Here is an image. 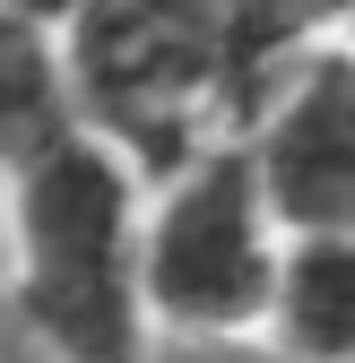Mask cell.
Listing matches in <instances>:
<instances>
[{
    "instance_id": "6da1fadb",
    "label": "cell",
    "mask_w": 355,
    "mask_h": 363,
    "mask_svg": "<svg viewBox=\"0 0 355 363\" xmlns=\"http://www.w3.org/2000/svg\"><path fill=\"white\" fill-rule=\"evenodd\" d=\"M18 311L53 363H148L130 173L104 139L70 130L18 173Z\"/></svg>"
},
{
    "instance_id": "7a4b0ae2",
    "label": "cell",
    "mask_w": 355,
    "mask_h": 363,
    "mask_svg": "<svg viewBox=\"0 0 355 363\" xmlns=\"http://www.w3.org/2000/svg\"><path fill=\"white\" fill-rule=\"evenodd\" d=\"M278 216L243 147L182 164L156 225L139 234V303L182 337H243L278 294Z\"/></svg>"
},
{
    "instance_id": "3957f363",
    "label": "cell",
    "mask_w": 355,
    "mask_h": 363,
    "mask_svg": "<svg viewBox=\"0 0 355 363\" xmlns=\"http://www.w3.org/2000/svg\"><path fill=\"white\" fill-rule=\"evenodd\" d=\"M217 43H226V0H78L70 86L104 130L173 164L182 113L217 96Z\"/></svg>"
},
{
    "instance_id": "277c9868",
    "label": "cell",
    "mask_w": 355,
    "mask_h": 363,
    "mask_svg": "<svg viewBox=\"0 0 355 363\" xmlns=\"http://www.w3.org/2000/svg\"><path fill=\"white\" fill-rule=\"evenodd\" d=\"M243 156L260 173L269 216L286 225V242L355 234V43H321L278 78Z\"/></svg>"
},
{
    "instance_id": "5b68a950",
    "label": "cell",
    "mask_w": 355,
    "mask_h": 363,
    "mask_svg": "<svg viewBox=\"0 0 355 363\" xmlns=\"http://www.w3.org/2000/svg\"><path fill=\"white\" fill-rule=\"evenodd\" d=\"M269 329L286 363H355V234H295L278 251Z\"/></svg>"
},
{
    "instance_id": "8992f818",
    "label": "cell",
    "mask_w": 355,
    "mask_h": 363,
    "mask_svg": "<svg viewBox=\"0 0 355 363\" xmlns=\"http://www.w3.org/2000/svg\"><path fill=\"white\" fill-rule=\"evenodd\" d=\"M70 139V78L26 18H0V164H35Z\"/></svg>"
},
{
    "instance_id": "52a82bcc",
    "label": "cell",
    "mask_w": 355,
    "mask_h": 363,
    "mask_svg": "<svg viewBox=\"0 0 355 363\" xmlns=\"http://www.w3.org/2000/svg\"><path fill=\"white\" fill-rule=\"evenodd\" d=\"M165 363H286L278 346H251V337H173Z\"/></svg>"
},
{
    "instance_id": "ba28073f",
    "label": "cell",
    "mask_w": 355,
    "mask_h": 363,
    "mask_svg": "<svg viewBox=\"0 0 355 363\" xmlns=\"http://www.w3.org/2000/svg\"><path fill=\"white\" fill-rule=\"evenodd\" d=\"M61 9H78V0H0V18H26V26L35 18H61Z\"/></svg>"
},
{
    "instance_id": "9c48e42d",
    "label": "cell",
    "mask_w": 355,
    "mask_h": 363,
    "mask_svg": "<svg viewBox=\"0 0 355 363\" xmlns=\"http://www.w3.org/2000/svg\"><path fill=\"white\" fill-rule=\"evenodd\" d=\"M329 26H338V35L355 43V0H329Z\"/></svg>"
}]
</instances>
